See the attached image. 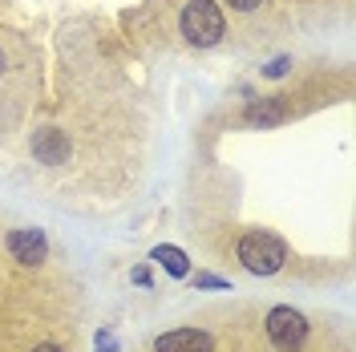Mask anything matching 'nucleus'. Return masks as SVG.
Here are the masks:
<instances>
[{"mask_svg": "<svg viewBox=\"0 0 356 352\" xmlns=\"http://www.w3.org/2000/svg\"><path fill=\"white\" fill-rule=\"evenodd\" d=\"M33 154H37V162H44V166H57V162L69 158V138L57 130V126H44V130L33 134Z\"/></svg>", "mask_w": 356, "mask_h": 352, "instance_id": "6", "label": "nucleus"}, {"mask_svg": "<svg viewBox=\"0 0 356 352\" xmlns=\"http://www.w3.org/2000/svg\"><path fill=\"white\" fill-rule=\"evenodd\" d=\"M227 4H231V8H239V13H251V8H259L264 0H227Z\"/></svg>", "mask_w": 356, "mask_h": 352, "instance_id": "11", "label": "nucleus"}, {"mask_svg": "<svg viewBox=\"0 0 356 352\" xmlns=\"http://www.w3.org/2000/svg\"><path fill=\"white\" fill-rule=\"evenodd\" d=\"M8 255L17 259V264L24 267H37L44 259V251H49V243H44V235L37 231V227H21V231H8Z\"/></svg>", "mask_w": 356, "mask_h": 352, "instance_id": "4", "label": "nucleus"}, {"mask_svg": "<svg viewBox=\"0 0 356 352\" xmlns=\"http://www.w3.org/2000/svg\"><path fill=\"white\" fill-rule=\"evenodd\" d=\"M150 259H154L158 267H166V271H170L175 280L191 275V264H186V255H182L178 247H166V243H162V247H154V255H150Z\"/></svg>", "mask_w": 356, "mask_h": 352, "instance_id": "7", "label": "nucleus"}, {"mask_svg": "<svg viewBox=\"0 0 356 352\" xmlns=\"http://www.w3.org/2000/svg\"><path fill=\"white\" fill-rule=\"evenodd\" d=\"M0 77H4V49H0Z\"/></svg>", "mask_w": 356, "mask_h": 352, "instance_id": "14", "label": "nucleus"}, {"mask_svg": "<svg viewBox=\"0 0 356 352\" xmlns=\"http://www.w3.org/2000/svg\"><path fill=\"white\" fill-rule=\"evenodd\" d=\"M134 284L150 287V271H146V267H134Z\"/></svg>", "mask_w": 356, "mask_h": 352, "instance_id": "12", "label": "nucleus"}, {"mask_svg": "<svg viewBox=\"0 0 356 352\" xmlns=\"http://www.w3.org/2000/svg\"><path fill=\"white\" fill-rule=\"evenodd\" d=\"M267 336H271V344L280 352H300L304 349V340H308V320L300 316L296 308H271L267 312Z\"/></svg>", "mask_w": 356, "mask_h": 352, "instance_id": "3", "label": "nucleus"}, {"mask_svg": "<svg viewBox=\"0 0 356 352\" xmlns=\"http://www.w3.org/2000/svg\"><path fill=\"white\" fill-rule=\"evenodd\" d=\"M195 284H199V287H215V291H227V284H222L219 275H199Z\"/></svg>", "mask_w": 356, "mask_h": 352, "instance_id": "10", "label": "nucleus"}, {"mask_svg": "<svg viewBox=\"0 0 356 352\" xmlns=\"http://www.w3.org/2000/svg\"><path fill=\"white\" fill-rule=\"evenodd\" d=\"M239 259L251 275H275L284 259H288V247L275 239V235H267V231H247L243 239H239Z\"/></svg>", "mask_w": 356, "mask_h": 352, "instance_id": "2", "label": "nucleus"}, {"mask_svg": "<svg viewBox=\"0 0 356 352\" xmlns=\"http://www.w3.org/2000/svg\"><path fill=\"white\" fill-rule=\"evenodd\" d=\"M33 352H61V349H57V344H37Z\"/></svg>", "mask_w": 356, "mask_h": 352, "instance_id": "13", "label": "nucleus"}, {"mask_svg": "<svg viewBox=\"0 0 356 352\" xmlns=\"http://www.w3.org/2000/svg\"><path fill=\"white\" fill-rule=\"evenodd\" d=\"M288 57H275V61H271V65H267V77H284V73H288Z\"/></svg>", "mask_w": 356, "mask_h": 352, "instance_id": "9", "label": "nucleus"}, {"mask_svg": "<svg viewBox=\"0 0 356 352\" xmlns=\"http://www.w3.org/2000/svg\"><path fill=\"white\" fill-rule=\"evenodd\" d=\"M154 352H215V336L202 328H175L158 336Z\"/></svg>", "mask_w": 356, "mask_h": 352, "instance_id": "5", "label": "nucleus"}, {"mask_svg": "<svg viewBox=\"0 0 356 352\" xmlns=\"http://www.w3.org/2000/svg\"><path fill=\"white\" fill-rule=\"evenodd\" d=\"M182 37L191 45H199V49H211V45L222 41V33H227V21H222V8L215 0H186V8H182Z\"/></svg>", "mask_w": 356, "mask_h": 352, "instance_id": "1", "label": "nucleus"}, {"mask_svg": "<svg viewBox=\"0 0 356 352\" xmlns=\"http://www.w3.org/2000/svg\"><path fill=\"white\" fill-rule=\"evenodd\" d=\"M280 118H284L280 106H251V110H247V122H255V126H271V122H280Z\"/></svg>", "mask_w": 356, "mask_h": 352, "instance_id": "8", "label": "nucleus"}]
</instances>
